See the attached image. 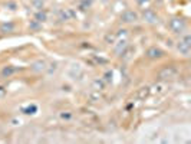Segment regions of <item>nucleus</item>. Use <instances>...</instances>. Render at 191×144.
<instances>
[{
    "label": "nucleus",
    "instance_id": "f8f14e48",
    "mask_svg": "<svg viewBox=\"0 0 191 144\" xmlns=\"http://www.w3.org/2000/svg\"><path fill=\"white\" fill-rule=\"evenodd\" d=\"M46 20V13H42V12H39V13L36 14V22H45Z\"/></svg>",
    "mask_w": 191,
    "mask_h": 144
},
{
    "label": "nucleus",
    "instance_id": "4468645a",
    "mask_svg": "<svg viewBox=\"0 0 191 144\" xmlns=\"http://www.w3.org/2000/svg\"><path fill=\"white\" fill-rule=\"evenodd\" d=\"M36 109H37V107H36V105H32V107H29V108L25 109V113L26 114H35Z\"/></svg>",
    "mask_w": 191,
    "mask_h": 144
},
{
    "label": "nucleus",
    "instance_id": "a211bd4d",
    "mask_svg": "<svg viewBox=\"0 0 191 144\" xmlns=\"http://www.w3.org/2000/svg\"><path fill=\"white\" fill-rule=\"evenodd\" d=\"M60 117H62V118H66V120H68V118H71L72 115H71V114H60Z\"/></svg>",
    "mask_w": 191,
    "mask_h": 144
},
{
    "label": "nucleus",
    "instance_id": "9b49d317",
    "mask_svg": "<svg viewBox=\"0 0 191 144\" xmlns=\"http://www.w3.org/2000/svg\"><path fill=\"white\" fill-rule=\"evenodd\" d=\"M14 72V68H12V66H7V68H5L3 69V72H2V75L3 76H10V75Z\"/></svg>",
    "mask_w": 191,
    "mask_h": 144
},
{
    "label": "nucleus",
    "instance_id": "dca6fc26",
    "mask_svg": "<svg viewBox=\"0 0 191 144\" xmlns=\"http://www.w3.org/2000/svg\"><path fill=\"white\" fill-rule=\"evenodd\" d=\"M6 29H7V31H12V29H13V25H10V23L9 25H3V26H2V31L5 32Z\"/></svg>",
    "mask_w": 191,
    "mask_h": 144
},
{
    "label": "nucleus",
    "instance_id": "ddd939ff",
    "mask_svg": "<svg viewBox=\"0 0 191 144\" xmlns=\"http://www.w3.org/2000/svg\"><path fill=\"white\" fill-rule=\"evenodd\" d=\"M164 88H165V87L162 85V84H158V85H155V87L152 88L154 91H151V92H154V94H155V92H157V94H160V92L164 91Z\"/></svg>",
    "mask_w": 191,
    "mask_h": 144
},
{
    "label": "nucleus",
    "instance_id": "1a4fd4ad",
    "mask_svg": "<svg viewBox=\"0 0 191 144\" xmlns=\"http://www.w3.org/2000/svg\"><path fill=\"white\" fill-rule=\"evenodd\" d=\"M127 48V40H119V42H118V45H116L115 46V52L118 53V55H121V53L124 52V49Z\"/></svg>",
    "mask_w": 191,
    "mask_h": 144
},
{
    "label": "nucleus",
    "instance_id": "6ab92c4d",
    "mask_svg": "<svg viewBox=\"0 0 191 144\" xmlns=\"http://www.w3.org/2000/svg\"><path fill=\"white\" fill-rule=\"evenodd\" d=\"M5 95V88H0V98Z\"/></svg>",
    "mask_w": 191,
    "mask_h": 144
},
{
    "label": "nucleus",
    "instance_id": "39448f33",
    "mask_svg": "<svg viewBox=\"0 0 191 144\" xmlns=\"http://www.w3.org/2000/svg\"><path fill=\"white\" fill-rule=\"evenodd\" d=\"M137 20H138V14L135 12H132V10H127V12L122 13V22L134 23V22H137Z\"/></svg>",
    "mask_w": 191,
    "mask_h": 144
},
{
    "label": "nucleus",
    "instance_id": "7ed1b4c3",
    "mask_svg": "<svg viewBox=\"0 0 191 144\" xmlns=\"http://www.w3.org/2000/svg\"><path fill=\"white\" fill-rule=\"evenodd\" d=\"M177 74H178V69L175 68V66H165L164 69H161V72H160V79H173V78H175L177 76Z\"/></svg>",
    "mask_w": 191,
    "mask_h": 144
},
{
    "label": "nucleus",
    "instance_id": "0eeeda50",
    "mask_svg": "<svg viewBox=\"0 0 191 144\" xmlns=\"http://www.w3.org/2000/svg\"><path fill=\"white\" fill-rule=\"evenodd\" d=\"M75 16H76V13L72 9H65V10L60 12L59 19H60V20H69V19H73Z\"/></svg>",
    "mask_w": 191,
    "mask_h": 144
},
{
    "label": "nucleus",
    "instance_id": "9d476101",
    "mask_svg": "<svg viewBox=\"0 0 191 144\" xmlns=\"http://www.w3.org/2000/svg\"><path fill=\"white\" fill-rule=\"evenodd\" d=\"M103 87H105V82L102 79H95L93 81V89L95 91H101V89H103Z\"/></svg>",
    "mask_w": 191,
    "mask_h": 144
},
{
    "label": "nucleus",
    "instance_id": "f3484780",
    "mask_svg": "<svg viewBox=\"0 0 191 144\" xmlns=\"http://www.w3.org/2000/svg\"><path fill=\"white\" fill-rule=\"evenodd\" d=\"M147 3H148V0H139V6H142V7L147 5Z\"/></svg>",
    "mask_w": 191,
    "mask_h": 144
},
{
    "label": "nucleus",
    "instance_id": "2eb2a0df",
    "mask_svg": "<svg viewBox=\"0 0 191 144\" xmlns=\"http://www.w3.org/2000/svg\"><path fill=\"white\" fill-rule=\"evenodd\" d=\"M148 94H150V91H148V88H144L142 91H139V94H138V95H139V98H142V97H147Z\"/></svg>",
    "mask_w": 191,
    "mask_h": 144
},
{
    "label": "nucleus",
    "instance_id": "20e7f679",
    "mask_svg": "<svg viewBox=\"0 0 191 144\" xmlns=\"http://www.w3.org/2000/svg\"><path fill=\"white\" fill-rule=\"evenodd\" d=\"M144 20L148 23H157L158 22V16L154 10L151 9H145L144 10Z\"/></svg>",
    "mask_w": 191,
    "mask_h": 144
},
{
    "label": "nucleus",
    "instance_id": "423d86ee",
    "mask_svg": "<svg viewBox=\"0 0 191 144\" xmlns=\"http://www.w3.org/2000/svg\"><path fill=\"white\" fill-rule=\"evenodd\" d=\"M162 55H164L162 51H161L160 48H155V46H154V48H150L147 51V56L151 58V59H158V58H161Z\"/></svg>",
    "mask_w": 191,
    "mask_h": 144
},
{
    "label": "nucleus",
    "instance_id": "f257e3e1",
    "mask_svg": "<svg viewBox=\"0 0 191 144\" xmlns=\"http://www.w3.org/2000/svg\"><path fill=\"white\" fill-rule=\"evenodd\" d=\"M177 49L180 51V52L182 53V55H188L191 51V36L190 35H184L180 39V42H178L177 45Z\"/></svg>",
    "mask_w": 191,
    "mask_h": 144
},
{
    "label": "nucleus",
    "instance_id": "6e6552de",
    "mask_svg": "<svg viewBox=\"0 0 191 144\" xmlns=\"http://www.w3.org/2000/svg\"><path fill=\"white\" fill-rule=\"evenodd\" d=\"M46 62L39 59V61H36L35 64H32V71H35V72H42V71H46Z\"/></svg>",
    "mask_w": 191,
    "mask_h": 144
},
{
    "label": "nucleus",
    "instance_id": "f03ea898",
    "mask_svg": "<svg viewBox=\"0 0 191 144\" xmlns=\"http://www.w3.org/2000/svg\"><path fill=\"white\" fill-rule=\"evenodd\" d=\"M187 27V23L185 20H182V19H173L171 22H170V29L174 32V33H182V32L185 31Z\"/></svg>",
    "mask_w": 191,
    "mask_h": 144
}]
</instances>
